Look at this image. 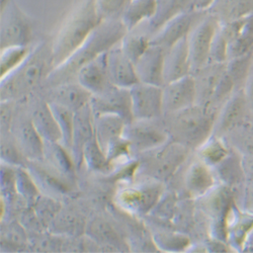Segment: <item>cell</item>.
Listing matches in <instances>:
<instances>
[{"label": "cell", "mask_w": 253, "mask_h": 253, "mask_svg": "<svg viewBox=\"0 0 253 253\" xmlns=\"http://www.w3.org/2000/svg\"><path fill=\"white\" fill-rule=\"evenodd\" d=\"M128 33L121 19L102 20L85 42L62 65L53 69L47 81L53 86L72 81L81 67L119 44Z\"/></svg>", "instance_id": "1"}, {"label": "cell", "mask_w": 253, "mask_h": 253, "mask_svg": "<svg viewBox=\"0 0 253 253\" xmlns=\"http://www.w3.org/2000/svg\"><path fill=\"white\" fill-rule=\"evenodd\" d=\"M53 69V44L43 42L31 50L17 67L1 77V100H14L29 93L47 79Z\"/></svg>", "instance_id": "2"}, {"label": "cell", "mask_w": 253, "mask_h": 253, "mask_svg": "<svg viewBox=\"0 0 253 253\" xmlns=\"http://www.w3.org/2000/svg\"><path fill=\"white\" fill-rule=\"evenodd\" d=\"M102 22L94 0H83L66 17L53 44L54 69L66 62Z\"/></svg>", "instance_id": "3"}, {"label": "cell", "mask_w": 253, "mask_h": 253, "mask_svg": "<svg viewBox=\"0 0 253 253\" xmlns=\"http://www.w3.org/2000/svg\"><path fill=\"white\" fill-rule=\"evenodd\" d=\"M166 116L167 119L164 126L169 139L185 147L202 144L212 128V119L201 107L193 105Z\"/></svg>", "instance_id": "4"}, {"label": "cell", "mask_w": 253, "mask_h": 253, "mask_svg": "<svg viewBox=\"0 0 253 253\" xmlns=\"http://www.w3.org/2000/svg\"><path fill=\"white\" fill-rule=\"evenodd\" d=\"M187 147L171 139L156 148L141 153L139 170L152 180L163 182L170 178L186 157Z\"/></svg>", "instance_id": "5"}, {"label": "cell", "mask_w": 253, "mask_h": 253, "mask_svg": "<svg viewBox=\"0 0 253 253\" xmlns=\"http://www.w3.org/2000/svg\"><path fill=\"white\" fill-rule=\"evenodd\" d=\"M30 20L12 0L2 4L0 20V48L28 47L32 40Z\"/></svg>", "instance_id": "6"}, {"label": "cell", "mask_w": 253, "mask_h": 253, "mask_svg": "<svg viewBox=\"0 0 253 253\" xmlns=\"http://www.w3.org/2000/svg\"><path fill=\"white\" fill-rule=\"evenodd\" d=\"M219 25V20L207 12V15L197 22L188 33L187 44L191 72H198L209 63L211 47Z\"/></svg>", "instance_id": "7"}, {"label": "cell", "mask_w": 253, "mask_h": 253, "mask_svg": "<svg viewBox=\"0 0 253 253\" xmlns=\"http://www.w3.org/2000/svg\"><path fill=\"white\" fill-rule=\"evenodd\" d=\"M124 137L129 141L131 150L139 154L152 150L169 140L165 126L159 120H134L126 124Z\"/></svg>", "instance_id": "8"}, {"label": "cell", "mask_w": 253, "mask_h": 253, "mask_svg": "<svg viewBox=\"0 0 253 253\" xmlns=\"http://www.w3.org/2000/svg\"><path fill=\"white\" fill-rule=\"evenodd\" d=\"M134 120H160L163 115V86L138 82L130 88Z\"/></svg>", "instance_id": "9"}, {"label": "cell", "mask_w": 253, "mask_h": 253, "mask_svg": "<svg viewBox=\"0 0 253 253\" xmlns=\"http://www.w3.org/2000/svg\"><path fill=\"white\" fill-rule=\"evenodd\" d=\"M94 115L113 114L123 118L126 124L134 121L130 88L111 85L103 92L92 95L90 100Z\"/></svg>", "instance_id": "10"}, {"label": "cell", "mask_w": 253, "mask_h": 253, "mask_svg": "<svg viewBox=\"0 0 253 253\" xmlns=\"http://www.w3.org/2000/svg\"><path fill=\"white\" fill-rule=\"evenodd\" d=\"M161 196V182L153 180L152 182L124 189L119 196V201L128 211L144 215L151 212Z\"/></svg>", "instance_id": "11"}, {"label": "cell", "mask_w": 253, "mask_h": 253, "mask_svg": "<svg viewBox=\"0 0 253 253\" xmlns=\"http://www.w3.org/2000/svg\"><path fill=\"white\" fill-rule=\"evenodd\" d=\"M197 100L195 78L186 75L163 86L164 115L172 114L189 107Z\"/></svg>", "instance_id": "12"}, {"label": "cell", "mask_w": 253, "mask_h": 253, "mask_svg": "<svg viewBox=\"0 0 253 253\" xmlns=\"http://www.w3.org/2000/svg\"><path fill=\"white\" fill-rule=\"evenodd\" d=\"M120 43L105 53L108 76L113 85L131 88L140 81L137 76L135 64L124 53Z\"/></svg>", "instance_id": "13"}, {"label": "cell", "mask_w": 253, "mask_h": 253, "mask_svg": "<svg viewBox=\"0 0 253 253\" xmlns=\"http://www.w3.org/2000/svg\"><path fill=\"white\" fill-rule=\"evenodd\" d=\"M94 136V114L89 102L74 113L72 140L69 150L77 168L83 164L84 148Z\"/></svg>", "instance_id": "14"}, {"label": "cell", "mask_w": 253, "mask_h": 253, "mask_svg": "<svg viewBox=\"0 0 253 253\" xmlns=\"http://www.w3.org/2000/svg\"><path fill=\"white\" fill-rule=\"evenodd\" d=\"M200 12L203 11L188 10L174 16L154 35H152L150 44L161 46L165 50L169 49L191 32L197 23L196 17Z\"/></svg>", "instance_id": "15"}, {"label": "cell", "mask_w": 253, "mask_h": 253, "mask_svg": "<svg viewBox=\"0 0 253 253\" xmlns=\"http://www.w3.org/2000/svg\"><path fill=\"white\" fill-rule=\"evenodd\" d=\"M166 50L161 46L152 45L135 63L137 76L140 82L164 86V58Z\"/></svg>", "instance_id": "16"}, {"label": "cell", "mask_w": 253, "mask_h": 253, "mask_svg": "<svg viewBox=\"0 0 253 253\" xmlns=\"http://www.w3.org/2000/svg\"><path fill=\"white\" fill-rule=\"evenodd\" d=\"M191 73L187 36L166 50L164 58V82L165 84L180 79ZM164 84V85H165Z\"/></svg>", "instance_id": "17"}, {"label": "cell", "mask_w": 253, "mask_h": 253, "mask_svg": "<svg viewBox=\"0 0 253 253\" xmlns=\"http://www.w3.org/2000/svg\"><path fill=\"white\" fill-rule=\"evenodd\" d=\"M105 53L81 67L76 75V81L92 95L100 94L112 84L105 66Z\"/></svg>", "instance_id": "18"}, {"label": "cell", "mask_w": 253, "mask_h": 253, "mask_svg": "<svg viewBox=\"0 0 253 253\" xmlns=\"http://www.w3.org/2000/svg\"><path fill=\"white\" fill-rule=\"evenodd\" d=\"M92 93L76 82H65L53 87L51 101L63 105L73 113L85 107L91 100Z\"/></svg>", "instance_id": "19"}, {"label": "cell", "mask_w": 253, "mask_h": 253, "mask_svg": "<svg viewBox=\"0 0 253 253\" xmlns=\"http://www.w3.org/2000/svg\"><path fill=\"white\" fill-rule=\"evenodd\" d=\"M15 142L26 159L42 161L45 158V141L36 130L32 120L25 121L18 126Z\"/></svg>", "instance_id": "20"}, {"label": "cell", "mask_w": 253, "mask_h": 253, "mask_svg": "<svg viewBox=\"0 0 253 253\" xmlns=\"http://www.w3.org/2000/svg\"><path fill=\"white\" fill-rule=\"evenodd\" d=\"M126 125V121L117 115H94L95 138L104 152L111 144L124 136Z\"/></svg>", "instance_id": "21"}, {"label": "cell", "mask_w": 253, "mask_h": 253, "mask_svg": "<svg viewBox=\"0 0 253 253\" xmlns=\"http://www.w3.org/2000/svg\"><path fill=\"white\" fill-rule=\"evenodd\" d=\"M31 120L45 142L62 143V132L49 102L38 104Z\"/></svg>", "instance_id": "22"}, {"label": "cell", "mask_w": 253, "mask_h": 253, "mask_svg": "<svg viewBox=\"0 0 253 253\" xmlns=\"http://www.w3.org/2000/svg\"><path fill=\"white\" fill-rule=\"evenodd\" d=\"M193 9V0H156V11L148 20L149 31L154 35L174 16Z\"/></svg>", "instance_id": "23"}, {"label": "cell", "mask_w": 253, "mask_h": 253, "mask_svg": "<svg viewBox=\"0 0 253 253\" xmlns=\"http://www.w3.org/2000/svg\"><path fill=\"white\" fill-rule=\"evenodd\" d=\"M253 10V0H215L207 12L216 17L220 24L240 19Z\"/></svg>", "instance_id": "24"}, {"label": "cell", "mask_w": 253, "mask_h": 253, "mask_svg": "<svg viewBox=\"0 0 253 253\" xmlns=\"http://www.w3.org/2000/svg\"><path fill=\"white\" fill-rule=\"evenodd\" d=\"M67 150L66 147L60 142H45V157L48 164L63 176L72 178L77 167Z\"/></svg>", "instance_id": "25"}, {"label": "cell", "mask_w": 253, "mask_h": 253, "mask_svg": "<svg viewBox=\"0 0 253 253\" xmlns=\"http://www.w3.org/2000/svg\"><path fill=\"white\" fill-rule=\"evenodd\" d=\"M155 11L156 0H131L121 20L128 32H132L145 20L148 22Z\"/></svg>", "instance_id": "26"}, {"label": "cell", "mask_w": 253, "mask_h": 253, "mask_svg": "<svg viewBox=\"0 0 253 253\" xmlns=\"http://www.w3.org/2000/svg\"><path fill=\"white\" fill-rule=\"evenodd\" d=\"M30 173L35 176V180H40L42 186L52 189L56 193H66L69 191V186L63 176L56 169L49 165V167L42 166L41 161H30Z\"/></svg>", "instance_id": "27"}, {"label": "cell", "mask_w": 253, "mask_h": 253, "mask_svg": "<svg viewBox=\"0 0 253 253\" xmlns=\"http://www.w3.org/2000/svg\"><path fill=\"white\" fill-rule=\"evenodd\" d=\"M86 234L93 241L112 247H119L122 244L120 236L116 230L107 222L100 218H95L90 221L86 228Z\"/></svg>", "instance_id": "28"}, {"label": "cell", "mask_w": 253, "mask_h": 253, "mask_svg": "<svg viewBox=\"0 0 253 253\" xmlns=\"http://www.w3.org/2000/svg\"><path fill=\"white\" fill-rule=\"evenodd\" d=\"M83 163H85L89 169L99 172H108L113 167L95 136L86 144L85 148H84Z\"/></svg>", "instance_id": "29"}, {"label": "cell", "mask_w": 253, "mask_h": 253, "mask_svg": "<svg viewBox=\"0 0 253 253\" xmlns=\"http://www.w3.org/2000/svg\"><path fill=\"white\" fill-rule=\"evenodd\" d=\"M150 39L147 35L131 34L128 32L121 41V47L134 64L150 46Z\"/></svg>", "instance_id": "30"}, {"label": "cell", "mask_w": 253, "mask_h": 253, "mask_svg": "<svg viewBox=\"0 0 253 253\" xmlns=\"http://www.w3.org/2000/svg\"><path fill=\"white\" fill-rule=\"evenodd\" d=\"M49 103L62 132V144L69 150L71 146V140H72L74 113L69 109L63 107V105H60L58 103H55V102H49Z\"/></svg>", "instance_id": "31"}, {"label": "cell", "mask_w": 253, "mask_h": 253, "mask_svg": "<svg viewBox=\"0 0 253 253\" xmlns=\"http://www.w3.org/2000/svg\"><path fill=\"white\" fill-rule=\"evenodd\" d=\"M213 183V178L207 168L202 164H195L186 175V186L189 191L201 194L206 192Z\"/></svg>", "instance_id": "32"}, {"label": "cell", "mask_w": 253, "mask_h": 253, "mask_svg": "<svg viewBox=\"0 0 253 253\" xmlns=\"http://www.w3.org/2000/svg\"><path fill=\"white\" fill-rule=\"evenodd\" d=\"M131 0H94L96 11L102 20L121 19Z\"/></svg>", "instance_id": "33"}, {"label": "cell", "mask_w": 253, "mask_h": 253, "mask_svg": "<svg viewBox=\"0 0 253 253\" xmlns=\"http://www.w3.org/2000/svg\"><path fill=\"white\" fill-rule=\"evenodd\" d=\"M29 47H10L1 50L0 57V68L1 77L8 74L11 70L17 67L30 53Z\"/></svg>", "instance_id": "34"}, {"label": "cell", "mask_w": 253, "mask_h": 253, "mask_svg": "<svg viewBox=\"0 0 253 253\" xmlns=\"http://www.w3.org/2000/svg\"><path fill=\"white\" fill-rule=\"evenodd\" d=\"M15 188L26 199H33L38 195V188L32 174L22 168L15 169Z\"/></svg>", "instance_id": "35"}, {"label": "cell", "mask_w": 253, "mask_h": 253, "mask_svg": "<svg viewBox=\"0 0 253 253\" xmlns=\"http://www.w3.org/2000/svg\"><path fill=\"white\" fill-rule=\"evenodd\" d=\"M52 226H54L56 229L62 230L65 233L73 234L79 231V229L84 230V223L81 218H77L74 215L65 214L63 216H56L54 220L51 222Z\"/></svg>", "instance_id": "36"}, {"label": "cell", "mask_w": 253, "mask_h": 253, "mask_svg": "<svg viewBox=\"0 0 253 253\" xmlns=\"http://www.w3.org/2000/svg\"><path fill=\"white\" fill-rule=\"evenodd\" d=\"M24 154L20 151L19 147L11 141H5L2 138L1 142V160L6 165L10 166H22Z\"/></svg>", "instance_id": "37"}, {"label": "cell", "mask_w": 253, "mask_h": 253, "mask_svg": "<svg viewBox=\"0 0 253 253\" xmlns=\"http://www.w3.org/2000/svg\"><path fill=\"white\" fill-rule=\"evenodd\" d=\"M12 100H1L0 107V123H1V132L9 133L12 122Z\"/></svg>", "instance_id": "38"}, {"label": "cell", "mask_w": 253, "mask_h": 253, "mask_svg": "<svg viewBox=\"0 0 253 253\" xmlns=\"http://www.w3.org/2000/svg\"><path fill=\"white\" fill-rule=\"evenodd\" d=\"M2 239H6L8 243L19 245L25 244L27 237L22 227H19L18 225H11L6 231V235H2Z\"/></svg>", "instance_id": "39"}, {"label": "cell", "mask_w": 253, "mask_h": 253, "mask_svg": "<svg viewBox=\"0 0 253 253\" xmlns=\"http://www.w3.org/2000/svg\"><path fill=\"white\" fill-rule=\"evenodd\" d=\"M203 154L207 159L211 161H218L224 156L225 151L220 144L214 143L210 147H208V148L203 152Z\"/></svg>", "instance_id": "40"}, {"label": "cell", "mask_w": 253, "mask_h": 253, "mask_svg": "<svg viewBox=\"0 0 253 253\" xmlns=\"http://www.w3.org/2000/svg\"><path fill=\"white\" fill-rule=\"evenodd\" d=\"M214 2L215 0H193V9L196 11H207Z\"/></svg>", "instance_id": "41"}, {"label": "cell", "mask_w": 253, "mask_h": 253, "mask_svg": "<svg viewBox=\"0 0 253 253\" xmlns=\"http://www.w3.org/2000/svg\"><path fill=\"white\" fill-rule=\"evenodd\" d=\"M6 1H7V0H1V4H4Z\"/></svg>", "instance_id": "42"}]
</instances>
